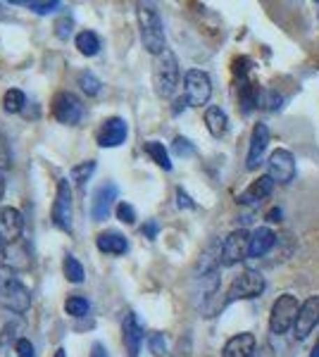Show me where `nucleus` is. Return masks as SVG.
Returning a JSON list of instances; mask_svg holds the SVG:
<instances>
[{
  "mask_svg": "<svg viewBox=\"0 0 319 357\" xmlns=\"http://www.w3.org/2000/svg\"><path fill=\"white\" fill-rule=\"evenodd\" d=\"M317 324H319V296H310L307 301H303V305H300L298 319H295V326H293L295 338H298V341H305V338L315 331Z\"/></svg>",
  "mask_w": 319,
  "mask_h": 357,
  "instance_id": "obj_11",
  "label": "nucleus"
},
{
  "mask_svg": "<svg viewBox=\"0 0 319 357\" xmlns=\"http://www.w3.org/2000/svg\"><path fill=\"white\" fill-rule=\"evenodd\" d=\"M55 357H67V350L65 348H57L55 350Z\"/></svg>",
  "mask_w": 319,
  "mask_h": 357,
  "instance_id": "obj_45",
  "label": "nucleus"
},
{
  "mask_svg": "<svg viewBox=\"0 0 319 357\" xmlns=\"http://www.w3.org/2000/svg\"><path fill=\"white\" fill-rule=\"evenodd\" d=\"M117 217H119V222L133 224V222H136V210H133L129 203H119L117 205Z\"/></svg>",
  "mask_w": 319,
  "mask_h": 357,
  "instance_id": "obj_34",
  "label": "nucleus"
},
{
  "mask_svg": "<svg viewBox=\"0 0 319 357\" xmlns=\"http://www.w3.org/2000/svg\"><path fill=\"white\" fill-rule=\"evenodd\" d=\"M269 146V126L267 124H255L251 134V146H248V158H246V169L255 172L260 165L265 162V153Z\"/></svg>",
  "mask_w": 319,
  "mask_h": 357,
  "instance_id": "obj_12",
  "label": "nucleus"
},
{
  "mask_svg": "<svg viewBox=\"0 0 319 357\" xmlns=\"http://www.w3.org/2000/svg\"><path fill=\"white\" fill-rule=\"evenodd\" d=\"M276 243V234L272 231L269 227H258L251 234V250H248V257H265L267 252L274 248Z\"/></svg>",
  "mask_w": 319,
  "mask_h": 357,
  "instance_id": "obj_19",
  "label": "nucleus"
},
{
  "mask_svg": "<svg viewBox=\"0 0 319 357\" xmlns=\"http://www.w3.org/2000/svg\"><path fill=\"white\" fill-rule=\"evenodd\" d=\"M117 195H119V188L114 186V183L107 181V183H103V186H98V191L94 193V203H91V217H94L96 222L107 220Z\"/></svg>",
  "mask_w": 319,
  "mask_h": 357,
  "instance_id": "obj_15",
  "label": "nucleus"
},
{
  "mask_svg": "<svg viewBox=\"0 0 319 357\" xmlns=\"http://www.w3.org/2000/svg\"><path fill=\"white\" fill-rule=\"evenodd\" d=\"M272 191H274V178L269 174H262V176L255 178L251 186L239 195V203L241 205H260L265 198H269Z\"/></svg>",
  "mask_w": 319,
  "mask_h": 357,
  "instance_id": "obj_18",
  "label": "nucleus"
},
{
  "mask_svg": "<svg viewBox=\"0 0 319 357\" xmlns=\"http://www.w3.org/2000/svg\"><path fill=\"white\" fill-rule=\"evenodd\" d=\"M179 77H181L179 60H177V55H174L172 50L167 48L165 53L155 57V62H153V86H155V93H158L160 98H172L174 93H177Z\"/></svg>",
  "mask_w": 319,
  "mask_h": 357,
  "instance_id": "obj_3",
  "label": "nucleus"
},
{
  "mask_svg": "<svg viewBox=\"0 0 319 357\" xmlns=\"http://www.w3.org/2000/svg\"><path fill=\"white\" fill-rule=\"evenodd\" d=\"M205 126L214 138H222L226 134V129H229V117H226L222 107L210 105L205 110Z\"/></svg>",
  "mask_w": 319,
  "mask_h": 357,
  "instance_id": "obj_21",
  "label": "nucleus"
},
{
  "mask_svg": "<svg viewBox=\"0 0 319 357\" xmlns=\"http://www.w3.org/2000/svg\"><path fill=\"white\" fill-rule=\"evenodd\" d=\"M94 172H96V162H94V160H89V162H84V165H77V167H74L72 174H69V181H74L79 188H84V186H86V181H89Z\"/></svg>",
  "mask_w": 319,
  "mask_h": 357,
  "instance_id": "obj_26",
  "label": "nucleus"
},
{
  "mask_svg": "<svg viewBox=\"0 0 319 357\" xmlns=\"http://www.w3.org/2000/svg\"><path fill=\"white\" fill-rule=\"evenodd\" d=\"M158 231H160V224L158 222H148L146 227H143V234H146L148 238H155V236H158Z\"/></svg>",
  "mask_w": 319,
  "mask_h": 357,
  "instance_id": "obj_39",
  "label": "nucleus"
},
{
  "mask_svg": "<svg viewBox=\"0 0 319 357\" xmlns=\"http://www.w3.org/2000/svg\"><path fill=\"white\" fill-rule=\"evenodd\" d=\"M24 231V217L17 207H0V241L5 245L15 243Z\"/></svg>",
  "mask_w": 319,
  "mask_h": 357,
  "instance_id": "obj_14",
  "label": "nucleus"
},
{
  "mask_svg": "<svg viewBox=\"0 0 319 357\" xmlns=\"http://www.w3.org/2000/svg\"><path fill=\"white\" fill-rule=\"evenodd\" d=\"M267 222H272V224H276V222H281V210L279 207H272L269 212H267V217H265Z\"/></svg>",
  "mask_w": 319,
  "mask_h": 357,
  "instance_id": "obj_41",
  "label": "nucleus"
},
{
  "mask_svg": "<svg viewBox=\"0 0 319 357\" xmlns=\"http://www.w3.org/2000/svg\"><path fill=\"white\" fill-rule=\"evenodd\" d=\"M300 303L298 296L293 293H281L279 298L272 305V312H269V331L276 333V336H283L295 326V319H298L300 312Z\"/></svg>",
  "mask_w": 319,
  "mask_h": 357,
  "instance_id": "obj_4",
  "label": "nucleus"
},
{
  "mask_svg": "<svg viewBox=\"0 0 319 357\" xmlns=\"http://www.w3.org/2000/svg\"><path fill=\"white\" fill-rule=\"evenodd\" d=\"M248 250H251V234H248L246 229H236V231H231L224 238L219 257H222L224 267H234V264L246 260Z\"/></svg>",
  "mask_w": 319,
  "mask_h": 357,
  "instance_id": "obj_8",
  "label": "nucleus"
},
{
  "mask_svg": "<svg viewBox=\"0 0 319 357\" xmlns=\"http://www.w3.org/2000/svg\"><path fill=\"white\" fill-rule=\"evenodd\" d=\"M62 269H65V279L69 281V284H84V281H86L84 264H81L74 255H65Z\"/></svg>",
  "mask_w": 319,
  "mask_h": 357,
  "instance_id": "obj_24",
  "label": "nucleus"
},
{
  "mask_svg": "<svg viewBox=\"0 0 319 357\" xmlns=\"http://www.w3.org/2000/svg\"><path fill=\"white\" fill-rule=\"evenodd\" d=\"M5 195V178H3V172H0V200H3Z\"/></svg>",
  "mask_w": 319,
  "mask_h": 357,
  "instance_id": "obj_43",
  "label": "nucleus"
},
{
  "mask_svg": "<svg viewBox=\"0 0 319 357\" xmlns=\"http://www.w3.org/2000/svg\"><path fill=\"white\" fill-rule=\"evenodd\" d=\"M96 245H98V250L105 252V255H121V252L129 250V241H126V236H121L117 231L101 234L96 238Z\"/></svg>",
  "mask_w": 319,
  "mask_h": 357,
  "instance_id": "obj_20",
  "label": "nucleus"
},
{
  "mask_svg": "<svg viewBox=\"0 0 319 357\" xmlns=\"http://www.w3.org/2000/svg\"><path fill=\"white\" fill-rule=\"evenodd\" d=\"M251 65H253V62L248 60V57H236V60H234V72L239 74V77H246Z\"/></svg>",
  "mask_w": 319,
  "mask_h": 357,
  "instance_id": "obj_35",
  "label": "nucleus"
},
{
  "mask_svg": "<svg viewBox=\"0 0 319 357\" xmlns=\"http://www.w3.org/2000/svg\"><path fill=\"white\" fill-rule=\"evenodd\" d=\"M15 329H17V324H8L3 329V345H8V343H13L15 341ZM17 343V341H15Z\"/></svg>",
  "mask_w": 319,
  "mask_h": 357,
  "instance_id": "obj_37",
  "label": "nucleus"
},
{
  "mask_svg": "<svg viewBox=\"0 0 319 357\" xmlns=\"http://www.w3.org/2000/svg\"><path fill=\"white\" fill-rule=\"evenodd\" d=\"M65 310H67V314H72V317H86V314H89V310H91V305H89L86 298L72 296V298H67Z\"/></svg>",
  "mask_w": 319,
  "mask_h": 357,
  "instance_id": "obj_27",
  "label": "nucleus"
},
{
  "mask_svg": "<svg viewBox=\"0 0 319 357\" xmlns=\"http://www.w3.org/2000/svg\"><path fill=\"white\" fill-rule=\"evenodd\" d=\"M29 10H34L36 15H50L53 10H60L62 5L57 3V0H48V3H36V0H29V3H24Z\"/></svg>",
  "mask_w": 319,
  "mask_h": 357,
  "instance_id": "obj_30",
  "label": "nucleus"
},
{
  "mask_svg": "<svg viewBox=\"0 0 319 357\" xmlns=\"http://www.w3.org/2000/svg\"><path fill=\"white\" fill-rule=\"evenodd\" d=\"M72 26H74L72 17H67V20H60L55 24V36L60 38V41H67V38L72 36Z\"/></svg>",
  "mask_w": 319,
  "mask_h": 357,
  "instance_id": "obj_32",
  "label": "nucleus"
},
{
  "mask_svg": "<svg viewBox=\"0 0 319 357\" xmlns=\"http://www.w3.org/2000/svg\"><path fill=\"white\" fill-rule=\"evenodd\" d=\"M251 357H274V348L265 343V345H260V348L255 350V353H253Z\"/></svg>",
  "mask_w": 319,
  "mask_h": 357,
  "instance_id": "obj_38",
  "label": "nucleus"
},
{
  "mask_svg": "<svg viewBox=\"0 0 319 357\" xmlns=\"http://www.w3.org/2000/svg\"><path fill=\"white\" fill-rule=\"evenodd\" d=\"M79 86H81V91H84L86 96H98V93H101V89H103L101 79L94 77L91 72L81 74V77H79Z\"/></svg>",
  "mask_w": 319,
  "mask_h": 357,
  "instance_id": "obj_28",
  "label": "nucleus"
},
{
  "mask_svg": "<svg viewBox=\"0 0 319 357\" xmlns=\"http://www.w3.org/2000/svg\"><path fill=\"white\" fill-rule=\"evenodd\" d=\"M91 357H107V350L103 343H94L91 345Z\"/></svg>",
  "mask_w": 319,
  "mask_h": 357,
  "instance_id": "obj_40",
  "label": "nucleus"
},
{
  "mask_svg": "<svg viewBox=\"0 0 319 357\" xmlns=\"http://www.w3.org/2000/svg\"><path fill=\"white\" fill-rule=\"evenodd\" d=\"M77 48H79L81 55L94 57V55H98V50H101V38H98L94 31H79L77 33Z\"/></svg>",
  "mask_w": 319,
  "mask_h": 357,
  "instance_id": "obj_23",
  "label": "nucleus"
},
{
  "mask_svg": "<svg viewBox=\"0 0 319 357\" xmlns=\"http://www.w3.org/2000/svg\"><path fill=\"white\" fill-rule=\"evenodd\" d=\"M258 350V338L251 331H241L224 343L222 357H251Z\"/></svg>",
  "mask_w": 319,
  "mask_h": 357,
  "instance_id": "obj_17",
  "label": "nucleus"
},
{
  "mask_svg": "<svg viewBox=\"0 0 319 357\" xmlns=\"http://www.w3.org/2000/svg\"><path fill=\"white\" fill-rule=\"evenodd\" d=\"M143 151H146V155L150 160H153L155 165L162 167L165 172L172 169V160H170V153H167V148L162 146V143L158 141H146V146H143Z\"/></svg>",
  "mask_w": 319,
  "mask_h": 357,
  "instance_id": "obj_22",
  "label": "nucleus"
},
{
  "mask_svg": "<svg viewBox=\"0 0 319 357\" xmlns=\"http://www.w3.org/2000/svg\"><path fill=\"white\" fill-rule=\"evenodd\" d=\"M72 181L69 178H62L57 183L55 191V200H53V210H50V217H53V224L62 231H72Z\"/></svg>",
  "mask_w": 319,
  "mask_h": 357,
  "instance_id": "obj_7",
  "label": "nucleus"
},
{
  "mask_svg": "<svg viewBox=\"0 0 319 357\" xmlns=\"http://www.w3.org/2000/svg\"><path fill=\"white\" fill-rule=\"evenodd\" d=\"M177 205H179V207H186V210H195V203L188 198V193H186V191H181V188L177 191Z\"/></svg>",
  "mask_w": 319,
  "mask_h": 357,
  "instance_id": "obj_36",
  "label": "nucleus"
},
{
  "mask_svg": "<svg viewBox=\"0 0 319 357\" xmlns=\"http://www.w3.org/2000/svg\"><path fill=\"white\" fill-rule=\"evenodd\" d=\"M186 105H188V102H186V98H179V100H177V105H174V114H179V112H181Z\"/></svg>",
  "mask_w": 319,
  "mask_h": 357,
  "instance_id": "obj_42",
  "label": "nucleus"
},
{
  "mask_svg": "<svg viewBox=\"0 0 319 357\" xmlns=\"http://www.w3.org/2000/svg\"><path fill=\"white\" fill-rule=\"evenodd\" d=\"M129 136V124L121 117H110L103 122L101 131H98V146L101 148H119Z\"/></svg>",
  "mask_w": 319,
  "mask_h": 357,
  "instance_id": "obj_13",
  "label": "nucleus"
},
{
  "mask_svg": "<svg viewBox=\"0 0 319 357\" xmlns=\"http://www.w3.org/2000/svg\"><path fill=\"white\" fill-rule=\"evenodd\" d=\"M121 338H124V348H126V353H129V357H138V353H141V341H143V326L133 312H126L124 321H121Z\"/></svg>",
  "mask_w": 319,
  "mask_h": 357,
  "instance_id": "obj_16",
  "label": "nucleus"
},
{
  "mask_svg": "<svg viewBox=\"0 0 319 357\" xmlns=\"http://www.w3.org/2000/svg\"><path fill=\"white\" fill-rule=\"evenodd\" d=\"M172 151H174V155H179V158H191V155L195 153V148H193V143H191L188 138L177 136V138H174V143H172Z\"/></svg>",
  "mask_w": 319,
  "mask_h": 357,
  "instance_id": "obj_29",
  "label": "nucleus"
},
{
  "mask_svg": "<svg viewBox=\"0 0 319 357\" xmlns=\"http://www.w3.org/2000/svg\"><path fill=\"white\" fill-rule=\"evenodd\" d=\"M310 357H319V341H317V345L312 348V353H310Z\"/></svg>",
  "mask_w": 319,
  "mask_h": 357,
  "instance_id": "obj_46",
  "label": "nucleus"
},
{
  "mask_svg": "<svg viewBox=\"0 0 319 357\" xmlns=\"http://www.w3.org/2000/svg\"><path fill=\"white\" fill-rule=\"evenodd\" d=\"M267 174L274 178V183H291L295 178V158L286 148H276L267 160Z\"/></svg>",
  "mask_w": 319,
  "mask_h": 357,
  "instance_id": "obj_9",
  "label": "nucleus"
},
{
  "mask_svg": "<svg viewBox=\"0 0 319 357\" xmlns=\"http://www.w3.org/2000/svg\"><path fill=\"white\" fill-rule=\"evenodd\" d=\"M0 303L15 314H24L31 305V293L10 264H0Z\"/></svg>",
  "mask_w": 319,
  "mask_h": 357,
  "instance_id": "obj_1",
  "label": "nucleus"
},
{
  "mask_svg": "<svg viewBox=\"0 0 319 357\" xmlns=\"http://www.w3.org/2000/svg\"><path fill=\"white\" fill-rule=\"evenodd\" d=\"M15 353H17V357H36V353H34V343L29 341V338H17Z\"/></svg>",
  "mask_w": 319,
  "mask_h": 357,
  "instance_id": "obj_33",
  "label": "nucleus"
},
{
  "mask_svg": "<svg viewBox=\"0 0 319 357\" xmlns=\"http://www.w3.org/2000/svg\"><path fill=\"white\" fill-rule=\"evenodd\" d=\"M267 289L265 276L255 269H246L231 281L229 291H226V303L234 301H253V298H260Z\"/></svg>",
  "mask_w": 319,
  "mask_h": 357,
  "instance_id": "obj_5",
  "label": "nucleus"
},
{
  "mask_svg": "<svg viewBox=\"0 0 319 357\" xmlns=\"http://www.w3.org/2000/svg\"><path fill=\"white\" fill-rule=\"evenodd\" d=\"M184 98L191 107H202L207 105L212 96V79L202 69H188L186 77H184Z\"/></svg>",
  "mask_w": 319,
  "mask_h": 357,
  "instance_id": "obj_6",
  "label": "nucleus"
},
{
  "mask_svg": "<svg viewBox=\"0 0 319 357\" xmlns=\"http://www.w3.org/2000/svg\"><path fill=\"white\" fill-rule=\"evenodd\" d=\"M53 114L57 122L74 126L84 117V105H81V100L74 93H57L53 100Z\"/></svg>",
  "mask_w": 319,
  "mask_h": 357,
  "instance_id": "obj_10",
  "label": "nucleus"
},
{
  "mask_svg": "<svg viewBox=\"0 0 319 357\" xmlns=\"http://www.w3.org/2000/svg\"><path fill=\"white\" fill-rule=\"evenodd\" d=\"M27 105V96L22 93L20 89H10L8 93L3 96V110L10 112V114H17L22 112V107Z\"/></svg>",
  "mask_w": 319,
  "mask_h": 357,
  "instance_id": "obj_25",
  "label": "nucleus"
},
{
  "mask_svg": "<svg viewBox=\"0 0 319 357\" xmlns=\"http://www.w3.org/2000/svg\"><path fill=\"white\" fill-rule=\"evenodd\" d=\"M148 345H150V353L153 355H165L167 353V338L165 333H153V336L148 338Z\"/></svg>",
  "mask_w": 319,
  "mask_h": 357,
  "instance_id": "obj_31",
  "label": "nucleus"
},
{
  "mask_svg": "<svg viewBox=\"0 0 319 357\" xmlns=\"http://www.w3.org/2000/svg\"><path fill=\"white\" fill-rule=\"evenodd\" d=\"M3 257H5V243L0 241V264H5V262H3Z\"/></svg>",
  "mask_w": 319,
  "mask_h": 357,
  "instance_id": "obj_44",
  "label": "nucleus"
},
{
  "mask_svg": "<svg viewBox=\"0 0 319 357\" xmlns=\"http://www.w3.org/2000/svg\"><path fill=\"white\" fill-rule=\"evenodd\" d=\"M138 31H141V41L143 48L150 55H162L167 50V38H165V26L158 15V10L153 5H138Z\"/></svg>",
  "mask_w": 319,
  "mask_h": 357,
  "instance_id": "obj_2",
  "label": "nucleus"
}]
</instances>
